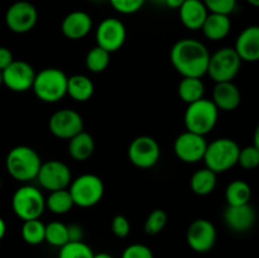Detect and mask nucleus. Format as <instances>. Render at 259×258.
<instances>
[{
  "label": "nucleus",
  "instance_id": "obj_1",
  "mask_svg": "<svg viewBox=\"0 0 259 258\" xmlns=\"http://www.w3.org/2000/svg\"><path fill=\"white\" fill-rule=\"evenodd\" d=\"M169 60L182 77L201 78L207 72L210 52L200 40L184 38L172 46Z\"/></svg>",
  "mask_w": 259,
  "mask_h": 258
},
{
  "label": "nucleus",
  "instance_id": "obj_2",
  "mask_svg": "<svg viewBox=\"0 0 259 258\" xmlns=\"http://www.w3.org/2000/svg\"><path fill=\"white\" fill-rule=\"evenodd\" d=\"M42 161L35 149L28 146H17L9 151L5 167L10 176L19 182H29L37 179Z\"/></svg>",
  "mask_w": 259,
  "mask_h": 258
},
{
  "label": "nucleus",
  "instance_id": "obj_3",
  "mask_svg": "<svg viewBox=\"0 0 259 258\" xmlns=\"http://www.w3.org/2000/svg\"><path fill=\"white\" fill-rule=\"evenodd\" d=\"M67 75L60 68H43L35 73L32 90L40 101L55 104L67 95Z\"/></svg>",
  "mask_w": 259,
  "mask_h": 258
},
{
  "label": "nucleus",
  "instance_id": "obj_4",
  "mask_svg": "<svg viewBox=\"0 0 259 258\" xmlns=\"http://www.w3.org/2000/svg\"><path fill=\"white\" fill-rule=\"evenodd\" d=\"M218 118L219 109L215 106L212 100L202 98L187 105L184 121L186 131L200 136H206L215 128Z\"/></svg>",
  "mask_w": 259,
  "mask_h": 258
},
{
  "label": "nucleus",
  "instance_id": "obj_5",
  "mask_svg": "<svg viewBox=\"0 0 259 258\" xmlns=\"http://www.w3.org/2000/svg\"><path fill=\"white\" fill-rule=\"evenodd\" d=\"M240 147L230 138H219L207 143L204 162L206 167L215 174L229 171L238 164Z\"/></svg>",
  "mask_w": 259,
  "mask_h": 258
},
{
  "label": "nucleus",
  "instance_id": "obj_6",
  "mask_svg": "<svg viewBox=\"0 0 259 258\" xmlns=\"http://www.w3.org/2000/svg\"><path fill=\"white\" fill-rule=\"evenodd\" d=\"M12 209L23 222L39 219L46 209V197L37 187L23 185L13 194Z\"/></svg>",
  "mask_w": 259,
  "mask_h": 258
},
{
  "label": "nucleus",
  "instance_id": "obj_7",
  "mask_svg": "<svg viewBox=\"0 0 259 258\" xmlns=\"http://www.w3.org/2000/svg\"><path fill=\"white\" fill-rule=\"evenodd\" d=\"M104 182L94 174H83L72 180L68 186L75 206L93 207L104 196Z\"/></svg>",
  "mask_w": 259,
  "mask_h": 258
},
{
  "label": "nucleus",
  "instance_id": "obj_8",
  "mask_svg": "<svg viewBox=\"0 0 259 258\" xmlns=\"http://www.w3.org/2000/svg\"><path fill=\"white\" fill-rule=\"evenodd\" d=\"M242 62L237 51L232 47L220 48L215 53L210 55L207 75L215 82L233 81L239 73Z\"/></svg>",
  "mask_w": 259,
  "mask_h": 258
},
{
  "label": "nucleus",
  "instance_id": "obj_9",
  "mask_svg": "<svg viewBox=\"0 0 259 258\" xmlns=\"http://www.w3.org/2000/svg\"><path fill=\"white\" fill-rule=\"evenodd\" d=\"M161 157L158 142L149 136H139L128 147V158L136 167L148 169L156 166Z\"/></svg>",
  "mask_w": 259,
  "mask_h": 258
},
{
  "label": "nucleus",
  "instance_id": "obj_10",
  "mask_svg": "<svg viewBox=\"0 0 259 258\" xmlns=\"http://www.w3.org/2000/svg\"><path fill=\"white\" fill-rule=\"evenodd\" d=\"M38 22L37 8L27 0H19L8 8L5 23L12 32L24 34L30 32Z\"/></svg>",
  "mask_w": 259,
  "mask_h": 258
},
{
  "label": "nucleus",
  "instance_id": "obj_11",
  "mask_svg": "<svg viewBox=\"0 0 259 258\" xmlns=\"http://www.w3.org/2000/svg\"><path fill=\"white\" fill-rule=\"evenodd\" d=\"M37 180L43 189L51 192L56 190L68 189L72 181V174H71L70 167L65 162L51 159L45 163L42 162Z\"/></svg>",
  "mask_w": 259,
  "mask_h": 258
},
{
  "label": "nucleus",
  "instance_id": "obj_12",
  "mask_svg": "<svg viewBox=\"0 0 259 258\" xmlns=\"http://www.w3.org/2000/svg\"><path fill=\"white\" fill-rule=\"evenodd\" d=\"M96 43L109 53L116 52L123 47L126 39V28L118 18H105L96 28Z\"/></svg>",
  "mask_w": 259,
  "mask_h": 258
},
{
  "label": "nucleus",
  "instance_id": "obj_13",
  "mask_svg": "<svg viewBox=\"0 0 259 258\" xmlns=\"http://www.w3.org/2000/svg\"><path fill=\"white\" fill-rule=\"evenodd\" d=\"M206 147L205 136L186 131L175 139L174 152L177 158L185 163H197L204 159Z\"/></svg>",
  "mask_w": 259,
  "mask_h": 258
},
{
  "label": "nucleus",
  "instance_id": "obj_14",
  "mask_svg": "<svg viewBox=\"0 0 259 258\" xmlns=\"http://www.w3.org/2000/svg\"><path fill=\"white\" fill-rule=\"evenodd\" d=\"M50 132L60 139H71L83 131L82 116L72 109H60L48 120Z\"/></svg>",
  "mask_w": 259,
  "mask_h": 258
},
{
  "label": "nucleus",
  "instance_id": "obj_15",
  "mask_svg": "<svg viewBox=\"0 0 259 258\" xmlns=\"http://www.w3.org/2000/svg\"><path fill=\"white\" fill-rule=\"evenodd\" d=\"M186 240L189 247L195 252H209L217 243V228L207 219L194 220L187 228Z\"/></svg>",
  "mask_w": 259,
  "mask_h": 258
},
{
  "label": "nucleus",
  "instance_id": "obj_16",
  "mask_svg": "<svg viewBox=\"0 0 259 258\" xmlns=\"http://www.w3.org/2000/svg\"><path fill=\"white\" fill-rule=\"evenodd\" d=\"M34 77V68L22 60H14L5 70H3V85L14 93H25L30 90Z\"/></svg>",
  "mask_w": 259,
  "mask_h": 258
},
{
  "label": "nucleus",
  "instance_id": "obj_17",
  "mask_svg": "<svg viewBox=\"0 0 259 258\" xmlns=\"http://www.w3.org/2000/svg\"><path fill=\"white\" fill-rule=\"evenodd\" d=\"M91 29H93V19L83 10L68 13L61 23V32L71 40L82 39L91 32Z\"/></svg>",
  "mask_w": 259,
  "mask_h": 258
},
{
  "label": "nucleus",
  "instance_id": "obj_18",
  "mask_svg": "<svg viewBox=\"0 0 259 258\" xmlns=\"http://www.w3.org/2000/svg\"><path fill=\"white\" fill-rule=\"evenodd\" d=\"M257 220L255 210L250 204L238 205V206H229L224 211V222L232 230L238 233H243L253 228Z\"/></svg>",
  "mask_w": 259,
  "mask_h": 258
},
{
  "label": "nucleus",
  "instance_id": "obj_19",
  "mask_svg": "<svg viewBox=\"0 0 259 258\" xmlns=\"http://www.w3.org/2000/svg\"><path fill=\"white\" fill-rule=\"evenodd\" d=\"M234 50L245 62L259 61V25H249L240 32Z\"/></svg>",
  "mask_w": 259,
  "mask_h": 258
},
{
  "label": "nucleus",
  "instance_id": "obj_20",
  "mask_svg": "<svg viewBox=\"0 0 259 258\" xmlns=\"http://www.w3.org/2000/svg\"><path fill=\"white\" fill-rule=\"evenodd\" d=\"M242 94L233 81L217 82L212 90V103L223 111H233L240 105Z\"/></svg>",
  "mask_w": 259,
  "mask_h": 258
},
{
  "label": "nucleus",
  "instance_id": "obj_21",
  "mask_svg": "<svg viewBox=\"0 0 259 258\" xmlns=\"http://www.w3.org/2000/svg\"><path fill=\"white\" fill-rule=\"evenodd\" d=\"M180 20L189 30H201L209 10L202 0H185L179 9Z\"/></svg>",
  "mask_w": 259,
  "mask_h": 258
},
{
  "label": "nucleus",
  "instance_id": "obj_22",
  "mask_svg": "<svg viewBox=\"0 0 259 258\" xmlns=\"http://www.w3.org/2000/svg\"><path fill=\"white\" fill-rule=\"evenodd\" d=\"M230 29H232L230 15L217 14V13H209L201 28L205 37L212 42L224 39L230 33Z\"/></svg>",
  "mask_w": 259,
  "mask_h": 258
},
{
  "label": "nucleus",
  "instance_id": "obj_23",
  "mask_svg": "<svg viewBox=\"0 0 259 258\" xmlns=\"http://www.w3.org/2000/svg\"><path fill=\"white\" fill-rule=\"evenodd\" d=\"M67 151L71 158L75 159V161H86L93 156L94 151H95V141H94L91 134L82 131L81 133L76 134L75 137L68 139Z\"/></svg>",
  "mask_w": 259,
  "mask_h": 258
},
{
  "label": "nucleus",
  "instance_id": "obj_24",
  "mask_svg": "<svg viewBox=\"0 0 259 258\" xmlns=\"http://www.w3.org/2000/svg\"><path fill=\"white\" fill-rule=\"evenodd\" d=\"M94 83L86 75H72L67 80V95L77 103L89 101L94 95Z\"/></svg>",
  "mask_w": 259,
  "mask_h": 258
},
{
  "label": "nucleus",
  "instance_id": "obj_25",
  "mask_svg": "<svg viewBox=\"0 0 259 258\" xmlns=\"http://www.w3.org/2000/svg\"><path fill=\"white\" fill-rule=\"evenodd\" d=\"M217 175L207 167L197 169L190 179V187L199 196H206L217 187Z\"/></svg>",
  "mask_w": 259,
  "mask_h": 258
},
{
  "label": "nucleus",
  "instance_id": "obj_26",
  "mask_svg": "<svg viewBox=\"0 0 259 258\" xmlns=\"http://www.w3.org/2000/svg\"><path fill=\"white\" fill-rule=\"evenodd\" d=\"M177 93L180 99L189 105L204 98L205 85L199 77H182L177 88Z\"/></svg>",
  "mask_w": 259,
  "mask_h": 258
},
{
  "label": "nucleus",
  "instance_id": "obj_27",
  "mask_svg": "<svg viewBox=\"0 0 259 258\" xmlns=\"http://www.w3.org/2000/svg\"><path fill=\"white\" fill-rule=\"evenodd\" d=\"M250 197H252V189L249 184L243 180H234L228 185L225 190V199L229 206L249 204Z\"/></svg>",
  "mask_w": 259,
  "mask_h": 258
},
{
  "label": "nucleus",
  "instance_id": "obj_28",
  "mask_svg": "<svg viewBox=\"0 0 259 258\" xmlns=\"http://www.w3.org/2000/svg\"><path fill=\"white\" fill-rule=\"evenodd\" d=\"M73 206H75V204H73V200L68 189L51 191L46 199V207L52 214L56 215L67 214Z\"/></svg>",
  "mask_w": 259,
  "mask_h": 258
},
{
  "label": "nucleus",
  "instance_id": "obj_29",
  "mask_svg": "<svg viewBox=\"0 0 259 258\" xmlns=\"http://www.w3.org/2000/svg\"><path fill=\"white\" fill-rule=\"evenodd\" d=\"M110 55L111 53H109L104 48L95 46L86 55V67H88L89 71L94 73L103 72V71L108 68L109 63H110Z\"/></svg>",
  "mask_w": 259,
  "mask_h": 258
},
{
  "label": "nucleus",
  "instance_id": "obj_30",
  "mask_svg": "<svg viewBox=\"0 0 259 258\" xmlns=\"http://www.w3.org/2000/svg\"><path fill=\"white\" fill-rule=\"evenodd\" d=\"M22 238L30 245H38L45 242L46 225L39 219L27 220L22 225Z\"/></svg>",
  "mask_w": 259,
  "mask_h": 258
},
{
  "label": "nucleus",
  "instance_id": "obj_31",
  "mask_svg": "<svg viewBox=\"0 0 259 258\" xmlns=\"http://www.w3.org/2000/svg\"><path fill=\"white\" fill-rule=\"evenodd\" d=\"M45 242L53 247L61 248L68 243L67 225L61 222H51L46 225Z\"/></svg>",
  "mask_w": 259,
  "mask_h": 258
},
{
  "label": "nucleus",
  "instance_id": "obj_32",
  "mask_svg": "<svg viewBox=\"0 0 259 258\" xmlns=\"http://www.w3.org/2000/svg\"><path fill=\"white\" fill-rule=\"evenodd\" d=\"M94 252L86 243L68 242L60 248L58 258H93Z\"/></svg>",
  "mask_w": 259,
  "mask_h": 258
},
{
  "label": "nucleus",
  "instance_id": "obj_33",
  "mask_svg": "<svg viewBox=\"0 0 259 258\" xmlns=\"http://www.w3.org/2000/svg\"><path fill=\"white\" fill-rule=\"evenodd\" d=\"M167 214L162 209H154L147 217L144 222V232L148 235H157L164 229L167 224Z\"/></svg>",
  "mask_w": 259,
  "mask_h": 258
},
{
  "label": "nucleus",
  "instance_id": "obj_34",
  "mask_svg": "<svg viewBox=\"0 0 259 258\" xmlns=\"http://www.w3.org/2000/svg\"><path fill=\"white\" fill-rule=\"evenodd\" d=\"M238 164L244 169H254L259 166V149L255 146H247L240 148Z\"/></svg>",
  "mask_w": 259,
  "mask_h": 258
},
{
  "label": "nucleus",
  "instance_id": "obj_35",
  "mask_svg": "<svg viewBox=\"0 0 259 258\" xmlns=\"http://www.w3.org/2000/svg\"><path fill=\"white\" fill-rule=\"evenodd\" d=\"M147 0H109L110 5L115 12L120 14L129 15L139 12L146 4Z\"/></svg>",
  "mask_w": 259,
  "mask_h": 258
},
{
  "label": "nucleus",
  "instance_id": "obj_36",
  "mask_svg": "<svg viewBox=\"0 0 259 258\" xmlns=\"http://www.w3.org/2000/svg\"><path fill=\"white\" fill-rule=\"evenodd\" d=\"M209 13L230 15L237 8V0H202Z\"/></svg>",
  "mask_w": 259,
  "mask_h": 258
},
{
  "label": "nucleus",
  "instance_id": "obj_37",
  "mask_svg": "<svg viewBox=\"0 0 259 258\" xmlns=\"http://www.w3.org/2000/svg\"><path fill=\"white\" fill-rule=\"evenodd\" d=\"M121 258H154L151 248L144 244H131L124 249Z\"/></svg>",
  "mask_w": 259,
  "mask_h": 258
},
{
  "label": "nucleus",
  "instance_id": "obj_38",
  "mask_svg": "<svg viewBox=\"0 0 259 258\" xmlns=\"http://www.w3.org/2000/svg\"><path fill=\"white\" fill-rule=\"evenodd\" d=\"M113 234L118 238H126L131 233V223L124 215H115L111 222Z\"/></svg>",
  "mask_w": 259,
  "mask_h": 258
},
{
  "label": "nucleus",
  "instance_id": "obj_39",
  "mask_svg": "<svg viewBox=\"0 0 259 258\" xmlns=\"http://www.w3.org/2000/svg\"><path fill=\"white\" fill-rule=\"evenodd\" d=\"M68 242H81L83 238V229L78 224L67 225Z\"/></svg>",
  "mask_w": 259,
  "mask_h": 258
},
{
  "label": "nucleus",
  "instance_id": "obj_40",
  "mask_svg": "<svg viewBox=\"0 0 259 258\" xmlns=\"http://www.w3.org/2000/svg\"><path fill=\"white\" fill-rule=\"evenodd\" d=\"M13 61H14V57H13L12 51L2 46L0 47V71L5 70Z\"/></svg>",
  "mask_w": 259,
  "mask_h": 258
},
{
  "label": "nucleus",
  "instance_id": "obj_41",
  "mask_svg": "<svg viewBox=\"0 0 259 258\" xmlns=\"http://www.w3.org/2000/svg\"><path fill=\"white\" fill-rule=\"evenodd\" d=\"M184 3L185 0H166L164 2V7L171 8V9H180Z\"/></svg>",
  "mask_w": 259,
  "mask_h": 258
},
{
  "label": "nucleus",
  "instance_id": "obj_42",
  "mask_svg": "<svg viewBox=\"0 0 259 258\" xmlns=\"http://www.w3.org/2000/svg\"><path fill=\"white\" fill-rule=\"evenodd\" d=\"M5 233H7V224H5V220L0 217V240L5 237Z\"/></svg>",
  "mask_w": 259,
  "mask_h": 258
},
{
  "label": "nucleus",
  "instance_id": "obj_43",
  "mask_svg": "<svg viewBox=\"0 0 259 258\" xmlns=\"http://www.w3.org/2000/svg\"><path fill=\"white\" fill-rule=\"evenodd\" d=\"M253 146H255L259 149V124L254 131V136H253Z\"/></svg>",
  "mask_w": 259,
  "mask_h": 258
},
{
  "label": "nucleus",
  "instance_id": "obj_44",
  "mask_svg": "<svg viewBox=\"0 0 259 258\" xmlns=\"http://www.w3.org/2000/svg\"><path fill=\"white\" fill-rule=\"evenodd\" d=\"M93 258H114L113 255L109 254V253H105V252H101V253H94V257Z\"/></svg>",
  "mask_w": 259,
  "mask_h": 258
},
{
  "label": "nucleus",
  "instance_id": "obj_45",
  "mask_svg": "<svg viewBox=\"0 0 259 258\" xmlns=\"http://www.w3.org/2000/svg\"><path fill=\"white\" fill-rule=\"evenodd\" d=\"M154 5H161V7H164V2L166 0H151Z\"/></svg>",
  "mask_w": 259,
  "mask_h": 258
},
{
  "label": "nucleus",
  "instance_id": "obj_46",
  "mask_svg": "<svg viewBox=\"0 0 259 258\" xmlns=\"http://www.w3.org/2000/svg\"><path fill=\"white\" fill-rule=\"evenodd\" d=\"M248 3H249L252 7H255V8H259V0H247Z\"/></svg>",
  "mask_w": 259,
  "mask_h": 258
},
{
  "label": "nucleus",
  "instance_id": "obj_47",
  "mask_svg": "<svg viewBox=\"0 0 259 258\" xmlns=\"http://www.w3.org/2000/svg\"><path fill=\"white\" fill-rule=\"evenodd\" d=\"M91 3H95V4H101V3L109 2V0H90Z\"/></svg>",
  "mask_w": 259,
  "mask_h": 258
},
{
  "label": "nucleus",
  "instance_id": "obj_48",
  "mask_svg": "<svg viewBox=\"0 0 259 258\" xmlns=\"http://www.w3.org/2000/svg\"><path fill=\"white\" fill-rule=\"evenodd\" d=\"M3 85V71H0V86Z\"/></svg>",
  "mask_w": 259,
  "mask_h": 258
},
{
  "label": "nucleus",
  "instance_id": "obj_49",
  "mask_svg": "<svg viewBox=\"0 0 259 258\" xmlns=\"http://www.w3.org/2000/svg\"><path fill=\"white\" fill-rule=\"evenodd\" d=\"M0 189H2V179H0Z\"/></svg>",
  "mask_w": 259,
  "mask_h": 258
}]
</instances>
